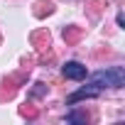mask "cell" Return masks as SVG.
<instances>
[{
	"mask_svg": "<svg viewBox=\"0 0 125 125\" xmlns=\"http://www.w3.org/2000/svg\"><path fill=\"white\" fill-rule=\"evenodd\" d=\"M61 71H64V76L71 79V81H83L86 79V66L79 64V61H66Z\"/></svg>",
	"mask_w": 125,
	"mask_h": 125,
	"instance_id": "cell-2",
	"label": "cell"
},
{
	"mask_svg": "<svg viewBox=\"0 0 125 125\" xmlns=\"http://www.w3.org/2000/svg\"><path fill=\"white\" fill-rule=\"evenodd\" d=\"M125 83V69L123 66H110V69H103V71H96L91 76V86L93 88H120Z\"/></svg>",
	"mask_w": 125,
	"mask_h": 125,
	"instance_id": "cell-1",
	"label": "cell"
},
{
	"mask_svg": "<svg viewBox=\"0 0 125 125\" xmlns=\"http://www.w3.org/2000/svg\"><path fill=\"white\" fill-rule=\"evenodd\" d=\"M98 93H101V91H98V88H93V86H91V88H81V91H76V93H71V96H69V103L74 105L76 101H81V98H96Z\"/></svg>",
	"mask_w": 125,
	"mask_h": 125,
	"instance_id": "cell-3",
	"label": "cell"
}]
</instances>
